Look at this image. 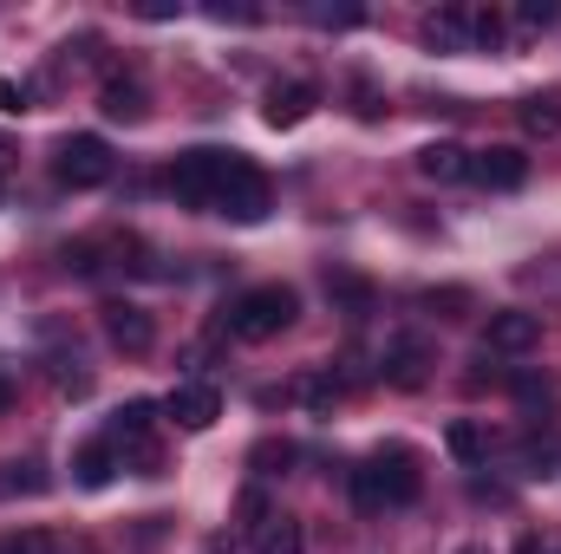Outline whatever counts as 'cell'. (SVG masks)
<instances>
[{
  "instance_id": "6da1fadb",
  "label": "cell",
  "mask_w": 561,
  "mask_h": 554,
  "mask_svg": "<svg viewBox=\"0 0 561 554\" xmlns=\"http://www.w3.org/2000/svg\"><path fill=\"white\" fill-rule=\"evenodd\" d=\"M294 313H300V293H294V287H280V280H268V287H249V293H236V300H229L222 333H229V339H242V346H262V339H275V333L294 326Z\"/></svg>"
},
{
  "instance_id": "7a4b0ae2",
  "label": "cell",
  "mask_w": 561,
  "mask_h": 554,
  "mask_svg": "<svg viewBox=\"0 0 561 554\" xmlns=\"http://www.w3.org/2000/svg\"><path fill=\"white\" fill-rule=\"evenodd\" d=\"M268 203H275L268 176H262L242 150H229V170H222V189H216V216H229V222H262Z\"/></svg>"
},
{
  "instance_id": "3957f363",
  "label": "cell",
  "mask_w": 561,
  "mask_h": 554,
  "mask_svg": "<svg viewBox=\"0 0 561 554\" xmlns=\"http://www.w3.org/2000/svg\"><path fill=\"white\" fill-rule=\"evenodd\" d=\"M222 170H229V150H183V157L170 163V196H176L183 209H209V216H216Z\"/></svg>"
},
{
  "instance_id": "277c9868",
  "label": "cell",
  "mask_w": 561,
  "mask_h": 554,
  "mask_svg": "<svg viewBox=\"0 0 561 554\" xmlns=\"http://www.w3.org/2000/svg\"><path fill=\"white\" fill-rule=\"evenodd\" d=\"M53 176H59L66 189H99V183H112V143L92 138V131L66 138L53 150Z\"/></svg>"
},
{
  "instance_id": "5b68a950",
  "label": "cell",
  "mask_w": 561,
  "mask_h": 554,
  "mask_svg": "<svg viewBox=\"0 0 561 554\" xmlns=\"http://www.w3.org/2000/svg\"><path fill=\"white\" fill-rule=\"evenodd\" d=\"M150 424H157V405H144V399H131L125 412H112V424H105V443L118 450V463H125V457H138L144 470H157V443H150Z\"/></svg>"
},
{
  "instance_id": "8992f818",
  "label": "cell",
  "mask_w": 561,
  "mask_h": 554,
  "mask_svg": "<svg viewBox=\"0 0 561 554\" xmlns=\"http://www.w3.org/2000/svg\"><path fill=\"white\" fill-rule=\"evenodd\" d=\"M366 470H373V483H379L386 509H405V503H419L424 476H419V457H412V450H399V443H392V450H379Z\"/></svg>"
},
{
  "instance_id": "52a82bcc",
  "label": "cell",
  "mask_w": 561,
  "mask_h": 554,
  "mask_svg": "<svg viewBox=\"0 0 561 554\" xmlns=\"http://www.w3.org/2000/svg\"><path fill=\"white\" fill-rule=\"evenodd\" d=\"M379 379L399 385V392H419L424 379H431V346H424L419 333L386 339V353H379Z\"/></svg>"
},
{
  "instance_id": "ba28073f",
  "label": "cell",
  "mask_w": 561,
  "mask_h": 554,
  "mask_svg": "<svg viewBox=\"0 0 561 554\" xmlns=\"http://www.w3.org/2000/svg\"><path fill=\"white\" fill-rule=\"evenodd\" d=\"M483 346H490V353H503V359H523V353H536V346H542V320H536V313H523V307H503V313H490Z\"/></svg>"
},
{
  "instance_id": "9c48e42d",
  "label": "cell",
  "mask_w": 561,
  "mask_h": 554,
  "mask_svg": "<svg viewBox=\"0 0 561 554\" xmlns=\"http://www.w3.org/2000/svg\"><path fill=\"white\" fill-rule=\"evenodd\" d=\"M470 183H483V189H523V183H529V157H523L516 143L470 150Z\"/></svg>"
},
{
  "instance_id": "30bf717a",
  "label": "cell",
  "mask_w": 561,
  "mask_h": 554,
  "mask_svg": "<svg viewBox=\"0 0 561 554\" xmlns=\"http://www.w3.org/2000/svg\"><path fill=\"white\" fill-rule=\"evenodd\" d=\"M99 320H105V339H112L118 353H131V359H138V353H150V339H157V320L144 313L138 300H112Z\"/></svg>"
},
{
  "instance_id": "8fae6325",
  "label": "cell",
  "mask_w": 561,
  "mask_h": 554,
  "mask_svg": "<svg viewBox=\"0 0 561 554\" xmlns=\"http://www.w3.org/2000/svg\"><path fill=\"white\" fill-rule=\"evenodd\" d=\"M163 412H170L176 430H209V424L222 417V392L203 385V379H190V385H176V392L163 399Z\"/></svg>"
},
{
  "instance_id": "7c38bea8",
  "label": "cell",
  "mask_w": 561,
  "mask_h": 554,
  "mask_svg": "<svg viewBox=\"0 0 561 554\" xmlns=\"http://www.w3.org/2000/svg\"><path fill=\"white\" fill-rule=\"evenodd\" d=\"M424 46H431V53H470V7H437V13H424Z\"/></svg>"
},
{
  "instance_id": "4fadbf2b",
  "label": "cell",
  "mask_w": 561,
  "mask_h": 554,
  "mask_svg": "<svg viewBox=\"0 0 561 554\" xmlns=\"http://www.w3.org/2000/svg\"><path fill=\"white\" fill-rule=\"evenodd\" d=\"M313 105H320V85H307V79L275 85V92H268V125H275V131H294V125H300Z\"/></svg>"
},
{
  "instance_id": "5bb4252c",
  "label": "cell",
  "mask_w": 561,
  "mask_h": 554,
  "mask_svg": "<svg viewBox=\"0 0 561 554\" xmlns=\"http://www.w3.org/2000/svg\"><path fill=\"white\" fill-rule=\"evenodd\" d=\"M99 112H105L112 125H144L150 99H144L138 79H105V92H99Z\"/></svg>"
},
{
  "instance_id": "9a60e30c",
  "label": "cell",
  "mask_w": 561,
  "mask_h": 554,
  "mask_svg": "<svg viewBox=\"0 0 561 554\" xmlns=\"http://www.w3.org/2000/svg\"><path fill=\"white\" fill-rule=\"evenodd\" d=\"M419 170L431 183H463V176H470V150H463V143H424Z\"/></svg>"
},
{
  "instance_id": "2e32d148",
  "label": "cell",
  "mask_w": 561,
  "mask_h": 554,
  "mask_svg": "<svg viewBox=\"0 0 561 554\" xmlns=\"http://www.w3.org/2000/svg\"><path fill=\"white\" fill-rule=\"evenodd\" d=\"M118 470H125V463H118V450H112L105 437H99V443H85V450L72 457V476H79L85 489H105V483H112Z\"/></svg>"
},
{
  "instance_id": "e0dca14e",
  "label": "cell",
  "mask_w": 561,
  "mask_h": 554,
  "mask_svg": "<svg viewBox=\"0 0 561 554\" xmlns=\"http://www.w3.org/2000/svg\"><path fill=\"white\" fill-rule=\"evenodd\" d=\"M255 554H307L300 522H294V516H268V522L255 529Z\"/></svg>"
},
{
  "instance_id": "ac0fdd59",
  "label": "cell",
  "mask_w": 561,
  "mask_h": 554,
  "mask_svg": "<svg viewBox=\"0 0 561 554\" xmlns=\"http://www.w3.org/2000/svg\"><path fill=\"white\" fill-rule=\"evenodd\" d=\"M523 131H529V138H561V92L523 99Z\"/></svg>"
},
{
  "instance_id": "d6986e66",
  "label": "cell",
  "mask_w": 561,
  "mask_h": 554,
  "mask_svg": "<svg viewBox=\"0 0 561 554\" xmlns=\"http://www.w3.org/2000/svg\"><path fill=\"white\" fill-rule=\"evenodd\" d=\"M327 293L340 300L346 320H366V313H373V287H366L359 275H327Z\"/></svg>"
},
{
  "instance_id": "ffe728a7",
  "label": "cell",
  "mask_w": 561,
  "mask_h": 554,
  "mask_svg": "<svg viewBox=\"0 0 561 554\" xmlns=\"http://www.w3.org/2000/svg\"><path fill=\"white\" fill-rule=\"evenodd\" d=\"M444 443H450L457 463H483V457H490V437H483V424H470V417H457V424L444 430Z\"/></svg>"
},
{
  "instance_id": "44dd1931",
  "label": "cell",
  "mask_w": 561,
  "mask_h": 554,
  "mask_svg": "<svg viewBox=\"0 0 561 554\" xmlns=\"http://www.w3.org/2000/svg\"><path fill=\"white\" fill-rule=\"evenodd\" d=\"M46 483H53V476H46L39 463H0V496H20V489H26V496H39Z\"/></svg>"
},
{
  "instance_id": "7402d4cb",
  "label": "cell",
  "mask_w": 561,
  "mask_h": 554,
  "mask_svg": "<svg viewBox=\"0 0 561 554\" xmlns=\"http://www.w3.org/2000/svg\"><path fill=\"white\" fill-rule=\"evenodd\" d=\"M294 392L307 399V412H320V417H327L333 405H340V379H333V372H307V379H300Z\"/></svg>"
},
{
  "instance_id": "603a6c76",
  "label": "cell",
  "mask_w": 561,
  "mask_h": 554,
  "mask_svg": "<svg viewBox=\"0 0 561 554\" xmlns=\"http://www.w3.org/2000/svg\"><path fill=\"white\" fill-rule=\"evenodd\" d=\"M503 13L496 7H470V46H490V53H503Z\"/></svg>"
},
{
  "instance_id": "cb8c5ba5",
  "label": "cell",
  "mask_w": 561,
  "mask_h": 554,
  "mask_svg": "<svg viewBox=\"0 0 561 554\" xmlns=\"http://www.w3.org/2000/svg\"><path fill=\"white\" fill-rule=\"evenodd\" d=\"M516 463H523V476H556L561 450H556V443H536V437H529V443L516 450Z\"/></svg>"
},
{
  "instance_id": "d4e9b609",
  "label": "cell",
  "mask_w": 561,
  "mask_h": 554,
  "mask_svg": "<svg viewBox=\"0 0 561 554\" xmlns=\"http://www.w3.org/2000/svg\"><path fill=\"white\" fill-rule=\"evenodd\" d=\"M0 554H59V535L53 529H20V535H7Z\"/></svg>"
},
{
  "instance_id": "484cf974",
  "label": "cell",
  "mask_w": 561,
  "mask_h": 554,
  "mask_svg": "<svg viewBox=\"0 0 561 554\" xmlns=\"http://www.w3.org/2000/svg\"><path fill=\"white\" fill-rule=\"evenodd\" d=\"M249 463H255L262 476H280V470L294 463V443H275V437H268V443H255V457H249Z\"/></svg>"
},
{
  "instance_id": "4316f807",
  "label": "cell",
  "mask_w": 561,
  "mask_h": 554,
  "mask_svg": "<svg viewBox=\"0 0 561 554\" xmlns=\"http://www.w3.org/2000/svg\"><path fill=\"white\" fill-rule=\"evenodd\" d=\"M353 503H359L366 516H379V509H386V496H379V483H373V470H366V463L353 470Z\"/></svg>"
},
{
  "instance_id": "83f0119b",
  "label": "cell",
  "mask_w": 561,
  "mask_h": 554,
  "mask_svg": "<svg viewBox=\"0 0 561 554\" xmlns=\"http://www.w3.org/2000/svg\"><path fill=\"white\" fill-rule=\"evenodd\" d=\"M516 20H523V26L536 33V26H556V20H561V7H556V0H529V7L516 13Z\"/></svg>"
},
{
  "instance_id": "f1b7e54d",
  "label": "cell",
  "mask_w": 561,
  "mask_h": 554,
  "mask_svg": "<svg viewBox=\"0 0 561 554\" xmlns=\"http://www.w3.org/2000/svg\"><path fill=\"white\" fill-rule=\"evenodd\" d=\"M307 20H313V26H353L359 7H307Z\"/></svg>"
},
{
  "instance_id": "f546056e",
  "label": "cell",
  "mask_w": 561,
  "mask_h": 554,
  "mask_svg": "<svg viewBox=\"0 0 561 554\" xmlns=\"http://www.w3.org/2000/svg\"><path fill=\"white\" fill-rule=\"evenodd\" d=\"M516 399L523 405H556V385L549 379H516Z\"/></svg>"
},
{
  "instance_id": "4dcf8cb0",
  "label": "cell",
  "mask_w": 561,
  "mask_h": 554,
  "mask_svg": "<svg viewBox=\"0 0 561 554\" xmlns=\"http://www.w3.org/2000/svg\"><path fill=\"white\" fill-rule=\"evenodd\" d=\"M262 522H268V496L249 489V496H242V529H262Z\"/></svg>"
},
{
  "instance_id": "1f68e13d",
  "label": "cell",
  "mask_w": 561,
  "mask_h": 554,
  "mask_svg": "<svg viewBox=\"0 0 561 554\" xmlns=\"http://www.w3.org/2000/svg\"><path fill=\"white\" fill-rule=\"evenodd\" d=\"M424 307L437 313V307H450L444 320H457V307H470V293H457V287H444V293H424Z\"/></svg>"
},
{
  "instance_id": "d6a6232c",
  "label": "cell",
  "mask_w": 561,
  "mask_h": 554,
  "mask_svg": "<svg viewBox=\"0 0 561 554\" xmlns=\"http://www.w3.org/2000/svg\"><path fill=\"white\" fill-rule=\"evenodd\" d=\"M33 99H26V85H13V79H0V112H26Z\"/></svg>"
},
{
  "instance_id": "836d02e7",
  "label": "cell",
  "mask_w": 561,
  "mask_h": 554,
  "mask_svg": "<svg viewBox=\"0 0 561 554\" xmlns=\"http://www.w3.org/2000/svg\"><path fill=\"white\" fill-rule=\"evenodd\" d=\"M209 13H216V20H262V7H229V0H216Z\"/></svg>"
},
{
  "instance_id": "e575fe53",
  "label": "cell",
  "mask_w": 561,
  "mask_h": 554,
  "mask_svg": "<svg viewBox=\"0 0 561 554\" xmlns=\"http://www.w3.org/2000/svg\"><path fill=\"white\" fill-rule=\"evenodd\" d=\"M13 399H20V385H13V372H7V366H0V417L13 412Z\"/></svg>"
},
{
  "instance_id": "d590c367",
  "label": "cell",
  "mask_w": 561,
  "mask_h": 554,
  "mask_svg": "<svg viewBox=\"0 0 561 554\" xmlns=\"http://www.w3.org/2000/svg\"><path fill=\"white\" fill-rule=\"evenodd\" d=\"M13 170V138H0V176Z\"/></svg>"
},
{
  "instance_id": "8d00e7d4",
  "label": "cell",
  "mask_w": 561,
  "mask_h": 554,
  "mask_svg": "<svg viewBox=\"0 0 561 554\" xmlns=\"http://www.w3.org/2000/svg\"><path fill=\"white\" fill-rule=\"evenodd\" d=\"M516 554H542V542H536V535H523V549Z\"/></svg>"
},
{
  "instance_id": "74e56055",
  "label": "cell",
  "mask_w": 561,
  "mask_h": 554,
  "mask_svg": "<svg viewBox=\"0 0 561 554\" xmlns=\"http://www.w3.org/2000/svg\"><path fill=\"white\" fill-rule=\"evenodd\" d=\"M457 554H490V549H483V542H470V549H457Z\"/></svg>"
},
{
  "instance_id": "f35d334b",
  "label": "cell",
  "mask_w": 561,
  "mask_h": 554,
  "mask_svg": "<svg viewBox=\"0 0 561 554\" xmlns=\"http://www.w3.org/2000/svg\"><path fill=\"white\" fill-rule=\"evenodd\" d=\"M556 554H561V549H556Z\"/></svg>"
}]
</instances>
